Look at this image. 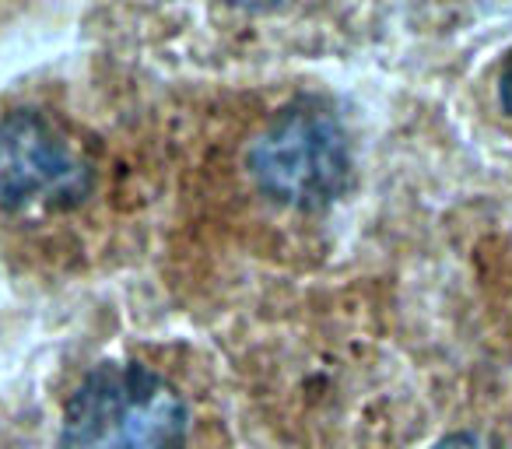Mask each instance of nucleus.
<instances>
[{"label": "nucleus", "instance_id": "obj_1", "mask_svg": "<svg viewBox=\"0 0 512 449\" xmlns=\"http://www.w3.org/2000/svg\"><path fill=\"white\" fill-rule=\"evenodd\" d=\"M186 400L162 372L141 362H102L71 393L60 449H183Z\"/></svg>", "mask_w": 512, "mask_h": 449}, {"label": "nucleus", "instance_id": "obj_2", "mask_svg": "<svg viewBox=\"0 0 512 449\" xmlns=\"http://www.w3.org/2000/svg\"><path fill=\"white\" fill-rule=\"evenodd\" d=\"M246 169L256 190L274 204L323 211L351 183L348 130L320 102H292L253 137Z\"/></svg>", "mask_w": 512, "mask_h": 449}, {"label": "nucleus", "instance_id": "obj_3", "mask_svg": "<svg viewBox=\"0 0 512 449\" xmlns=\"http://www.w3.org/2000/svg\"><path fill=\"white\" fill-rule=\"evenodd\" d=\"M95 172L81 144L39 109L0 116V207L71 211L92 193Z\"/></svg>", "mask_w": 512, "mask_h": 449}, {"label": "nucleus", "instance_id": "obj_4", "mask_svg": "<svg viewBox=\"0 0 512 449\" xmlns=\"http://www.w3.org/2000/svg\"><path fill=\"white\" fill-rule=\"evenodd\" d=\"M432 449H502L495 439L488 435H477V432H453V435H442Z\"/></svg>", "mask_w": 512, "mask_h": 449}, {"label": "nucleus", "instance_id": "obj_5", "mask_svg": "<svg viewBox=\"0 0 512 449\" xmlns=\"http://www.w3.org/2000/svg\"><path fill=\"white\" fill-rule=\"evenodd\" d=\"M498 106H502L505 120L512 123V57H505L502 71H498Z\"/></svg>", "mask_w": 512, "mask_h": 449}]
</instances>
